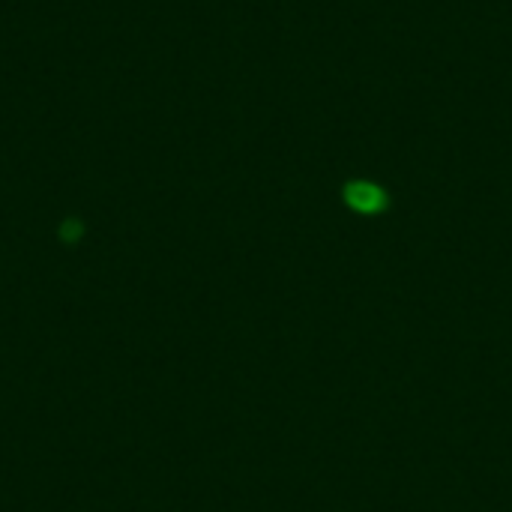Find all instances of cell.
<instances>
[{
	"instance_id": "obj_1",
	"label": "cell",
	"mask_w": 512,
	"mask_h": 512,
	"mask_svg": "<svg viewBox=\"0 0 512 512\" xmlns=\"http://www.w3.org/2000/svg\"><path fill=\"white\" fill-rule=\"evenodd\" d=\"M345 201L360 213H378L387 207V195L375 183H351L345 189Z\"/></svg>"
}]
</instances>
